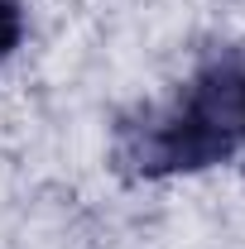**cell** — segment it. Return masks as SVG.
<instances>
[{
    "label": "cell",
    "mask_w": 245,
    "mask_h": 249,
    "mask_svg": "<svg viewBox=\"0 0 245 249\" xmlns=\"http://www.w3.org/2000/svg\"><path fill=\"white\" fill-rule=\"evenodd\" d=\"M20 34H24V15L15 0H0V62L20 48Z\"/></svg>",
    "instance_id": "cell-2"
},
{
    "label": "cell",
    "mask_w": 245,
    "mask_h": 249,
    "mask_svg": "<svg viewBox=\"0 0 245 249\" xmlns=\"http://www.w3.org/2000/svg\"><path fill=\"white\" fill-rule=\"evenodd\" d=\"M241 129H245V77H241Z\"/></svg>",
    "instance_id": "cell-3"
},
{
    "label": "cell",
    "mask_w": 245,
    "mask_h": 249,
    "mask_svg": "<svg viewBox=\"0 0 245 249\" xmlns=\"http://www.w3.org/2000/svg\"><path fill=\"white\" fill-rule=\"evenodd\" d=\"M241 139V77L216 67L207 77H197L187 96L163 115V120L144 124L125 158L144 173H192V168H212L221 158H231Z\"/></svg>",
    "instance_id": "cell-1"
}]
</instances>
